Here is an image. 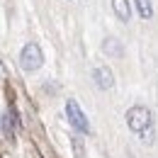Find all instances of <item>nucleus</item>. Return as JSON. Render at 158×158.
Returning <instances> with one entry per match:
<instances>
[{
	"label": "nucleus",
	"mask_w": 158,
	"mask_h": 158,
	"mask_svg": "<svg viewBox=\"0 0 158 158\" xmlns=\"http://www.w3.org/2000/svg\"><path fill=\"white\" fill-rule=\"evenodd\" d=\"M127 124L131 131H136L139 136L143 131H151L153 129V117H151V110L148 107H141V105H134L127 110Z\"/></svg>",
	"instance_id": "1"
},
{
	"label": "nucleus",
	"mask_w": 158,
	"mask_h": 158,
	"mask_svg": "<svg viewBox=\"0 0 158 158\" xmlns=\"http://www.w3.org/2000/svg\"><path fill=\"white\" fill-rule=\"evenodd\" d=\"M41 63H44V54H41L39 44L37 41H29V44H24L20 51V66L22 71H27V73H34V71H39Z\"/></svg>",
	"instance_id": "2"
},
{
	"label": "nucleus",
	"mask_w": 158,
	"mask_h": 158,
	"mask_svg": "<svg viewBox=\"0 0 158 158\" xmlns=\"http://www.w3.org/2000/svg\"><path fill=\"white\" fill-rule=\"evenodd\" d=\"M66 117H68V122L73 124V129H78L83 134L90 131V122H88V117L83 114V110H80V105L76 100H66Z\"/></svg>",
	"instance_id": "3"
},
{
	"label": "nucleus",
	"mask_w": 158,
	"mask_h": 158,
	"mask_svg": "<svg viewBox=\"0 0 158 158\" xmlns=\"http://www.w3.org/2000/svg\"><path fill=\"white\" fill-rule=\"evenodd\" d=\"M93 80H95V85H98L100 90H110V88L114 85V76H112V71H110L107 66H95Z\"/></svg>",
	"instance_id": "4"
},
{
	"label": "nucleus",
	"mask_w": 158,
	"mask_h": 158,
	"mask_svg": "<svg viewBox=\"0 0 158 158\" xmlns=\"http://www.w3.org/2000/svg\"><path fill=\"white\" fill-rule=\"evenodd\" d=\"M112 10H114V15H117L122 22H127L131 17V5H129V0H112Z\"/></svg>",
	"instance_id": "5"
},
{
	"label": "nucleus",
	"mask_w": 158,
	"mask_h": 158,
	"mask_svg": "<svg viewBox=\"0 0 158 158\" xmlns=\"http://www.w3.org/2000/svg\"><path fill=\"white\" fill-rule=\"evenodd\" d=\"M136 2V12L141 20H151L153 17V2L151 0H134Z\"/></svg>",
	"instance_id": "6"
},
{
	"label": "nucleus",
	"mask_w": 158,
	"mask_h": 158,
	"mask_svg": "<svg viewBox=\"0 0 158 158\" xmlns=\"http://www.w3.org/2000/svg\"><path fill=\"white\" fill-rule=\"evenodd\" d=\"M15 122H17V117H15V112H12V110H10L7 114H2L0 124H2V131H5V136H15Z\"/></svg>",
	"instance_id": "7"
},
{
	"label": "nucleus",
	"mask_w": 158,
	"mask_h": 158,
	"mask_svg": "<svg viewBox=\"0 0 158 158\" xmlns=\"http://www.w3.org/2000/svg\"><path fill=\"white\" fill-rule=\"evenodd\" d=\"M102 51H105L107 56H114V59H119V56H122V44H119L114 37H110V39L102 44Z\"/></svg>",
	"instance_id": "8"
},
{
	"label": "nucleus",
	"mask_w": 158,
	"mask_h": 158,
	"mask_svg": "<svg viewBox=\"0 0 158 158\" xmlns=\"http://www.w3.org/2000/svg\"><path fill=\"white\" fill-rule=\"evenodd\" d=\"M71 143H73V151H76V156H83V141L78 136H71Z\"/></svg>",
	"instance_id": "9"
}]
</instances>
